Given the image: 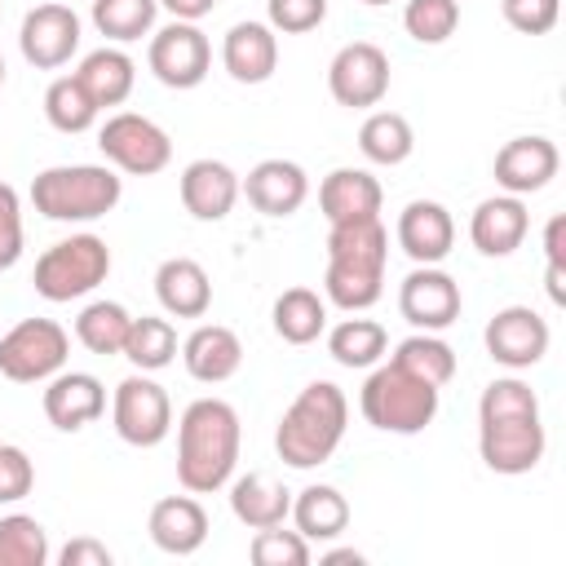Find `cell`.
Instances as JSON below:
<instances>
[{"instance_id": "6da1fadb", "label": "cell", "mask_w": 566, "mask_h": 566, "mask_svg": "<svg viewBox=\"0 0 566 566\" xmlns=\"http://www.w3.org/2000/svg\"><path fill=\"white\" fill-rule=\"evenodd\" d=\"M239 411L226 398H195L177 420V482L190 495H212L239 464Z\"/></svg>"}, {"instance_id": "7a4b0ae2", "label": "cell", "mask_w": 566, "mask_h": 566, "mask_svg": "<svg viewBox=\"0 0 566 566\" xmlns=\"http://www.w3.org/2000/svg\"><path fill=\"white\" fill-rule=\"evenodd\" d=\"M349 424V398L332 380H310L274 429V451L287 469H318L336 455Z\"/></svg>"}, {"instance_id": "3957f363", "label": "cell", "mask_w": 566, "mask_h": 566, "mask_svg": "<svg viewBox=\"0 0 566 566\" xmlns=\"http://www.w3.org/2000/svg\"><path fill=\"white\" fill-rule=\"evenodd\" d=\"M124 199V177L111 164H53L35 172L31 203L49 221H97Z\"/></svg>"}, {"instance_id": "277c9868", "label": "cell", "mask_w": 566, "mask_h": 566, "mask_svg": "<svg viewBox=\"0 0 566 566\" xmlns=\"http://www.w3.org/2000/svg\"><path fill=\"white\" fill-rule=\"evenodd\" d=\"M438 402H442V389L402 371L398 363H376L358 394L363 420L380 433H402V438L429 429L438 416Z\"/></svg>"}, {"instance_id": "5b68a950", "label": "cell", "mask_w": 566, "mask_h": 566, "mask_svg": "<svg viewBox=\"0 0 566 566\" xmlns=\"http://www.w3.org/2000/svg\"><path fill=\"white\" fill-rule=\"evenodd\" d=\"M111 274V248L102 234H71V239H57L53 248L40 252L35 261V292L53 305H66V301H80L88 292H97Z\"/></svg>"}, {"instance_id": "8992f818", "label": "cell", "mask_w": 566, "mask_h": 566, "mask_svg": "<svg viewBox=\"0 0 566 566\" xmlns=\"http://www.w3.org/2000/svg\"><path fill=\"white\" fill-rule=\"evenodd\" d=\"M71 336L53 318H22L0 336V376L13 385H44L66 367Z\"/></svg>"}, {"instance_id": "52a82bcc", "label": "cell", "mask_w": 566, "mask_h": 566, "mask_svg": "<svg viewBox=\"0 0 566 566\" xmlns=\"http://www.w3.org/2000/svg\"><path fill=\"white\" fill-rule=\"evenodd\" d=\"M97 150L106 155L111 168L128 177H155L172 164V137L150 115H137V111H115L97 128Z\"/></svg>"}, {"instance_id": "ba28073f", "label": "cell", "mask_w": 566, "mask_h": 566, "mask_svg": "<svg viewBox=\"0 0 566 566\" xmlns=\"http://www.w3.org/2000/svg\"><path fill=\"white\" fill-rule=\"evenodd\" d=\"M111 424H115L119 442H128V447H159L172 433L168 389L159 380H150V371L124 376L111 398Z\"/></svg>"}, {"instance_id": "9c48e42d", "label": "cell", "mask_w": 566, "mask_h": 566, "mask_svg": "<svg viewBox=\"0 0 566 566\" xmlns=\"http://www.w3.org/2000/svg\"><path fill=\"white\" fill-rule=\"evenodd\" d=\"M150 75L164 88H199L212 71V44L199 31V22H168L159 31H150V49H146Z\"/></svg>"}, {"instance_id": "30bf717a", "label": "cell", "mask_w": 566, "mask_h": 566, "mask_svg": "<svg viewBox=\"0 0 566 566\" xmlns=\"http://www.w3.org/2000/svg\"><path fill=\"white\" fill-rule=\"evenodd\" d=\"M327 93L336 97V106H349V111L380 106L389 93V53L371 40L340 44L336 57L327 62Z\"/></svg>"}, {"instance_id": "8fae6325", "label": "cell", "mask_w": 566, "mask_h": 566, "mask_svg": "<svg viewBox=\"0 0 566 566\" xmlns=\"http://www.w3.org/2000/svg\"><path fill=\"white\" fill-rule=\"evenodd\" d=\"M548 433L539 416H504V420H478V455L491 473L522 478L544 460Z\"/></svg>"}, {"instance_id": "7c38bea8", "label": "cell", "mask_w": 566, "mask_h": 566, "mask_svg": "<svg viewBox=\"0 0 566 566\" xmlns=\"http://www.w3.org/2000/svg\"><path fill=\"white\" fill-rule=\"evenodd\" d=\"M18 49L35 71H57L80 53V13L62 0L27 9L18 27Z\"/></svg>"}, {"instance_id": "4fadbf2b", "label": "cell", "mask_w": 566, "mask_h": 566, "mask_svg": "<svg viewBox=\"0 0 566 566\" xmlns=\"http://www.w3.org/2000/svg\"><path fill=\"white\" fill-rule=\"evenodd\" d=\"M548 340H553V332H548L544 314H535L531 305H504V310H495L491 323H486V332H482V345H486L491 363H500L509 371L535 367L548 354Z\"/></svg>"}, {"instance_id": "5bb4252c", "label": "cell", "mask_w": 566, "mask_h": 566, "mask_svg": "<svg viewBox=\"0 0 566 566\" xmlns=\"http://www.w3.org/2000/svg\"><path fill=\"white\" fill-rule=\"evenodd\" d=\"M460 310H464L460 283L438 265H416L398 283V314L416 332H447L460 318Z\"/></svg>"}, {"instance_id": "9a60e30c", "label": "cell", "mask_w": 566, "mask_h": 566, "mask_svg": "<svg viewBox=\"0 0 566 566\" xmlns=\"http://www.w3.org/2000/svg\"><path fill=\"white\" fill-rule=\"evenodd\" d=\"M557 168H562V155H557V146H553L548 137H539V133H531V137H509V142L495 150V164H491L495 186H500L504 195H517V199L544 190V186L557 177Z\"/></svg>"}, {"instance_id": "2e32d148", "label": "cell", "mask_w": 566, "mask_h": 566, "mask_svg": "<svg viewBox=\"0 0 566 566\" xmlns=\"http://www.w3.org/2000/svg\"><path fill=\"white\" fill-rule=\"evenodd\" d=\"M40 407H44V416H49L53 429L80 433L84 424L102 420V411H106V389H102V380H97L93 371H66V367H62L57 376L44 380Z\"/></svg>"}, {"instance_id": "e0dca14e", "label": "cell", "mask_w": 566, "mask_h": 566, "mask_svg": "<svg viewBox=\"0 0 566 566\" xmlns=\"http://www.w3.org/2000/svg\"><path fill=\"white\" fill-rule=\"evenodd\" d=\"M239 195H248V203L261 217H292L301 212V203L310 199V177L296 159H261L248 177H239Z\"/></svg>"}, {"instance_id": "ac0fdd59", "label": "cell", "mask_w": 566, "mask_h": 566, "mask_svg": "<svg viewBox=\"0 0 566 566\" xmlns=\"http://www.w3.org/2000/svg\"><path fill=\"white\" fill-rule=\"evenodd\" d=\"M398 248L416 265H442L455 248V221L438 199H411L398 212Z\"/></svg>"}, {"instance_id": "d6986e66", "label": "cell", "mask_w": 566, "mask_h": 566, "mask_svg": "<svg viewBox=\"0 0 566 566\" xmlns=\"http://www.w3.org/2000/svg\"><path fill=\"white\" fill-rule=\"evenodd\" d=\"M221 66L234 84H265L279 71V31L270 22H234L221 40Z\"/></svg>"}, {"instance_id": "ffe728a7", "label": "cell", "mask_w": 566, "mask_h": 566, "mask_svg": "<svg viewBox=\"0 0 566 566\" xmlns=\"http://www.w3.org/2000/svg\"><path fill=\"white\" fill-rule=\"evenodd\" d=\"M239 203V172L226 159H195L181 168V208L195 221H226Z\"/></svg>"}, {"instance_id": "44dd1931", "label": "cell", "mask_w": 566, "mask_h": 566, "mask_svg": "<svg viewBox=\"0 0 566 566\" xmlns=\"http://www.w3.org/2000/svg\"><path fill=\"white\" fill-rule=\"evenodd\" d=\"M146 531H150V544L159 553L190 557L208 539V513L195 495H164V500H155V509L146 517Z\"/></svg>"}, {"instance_id": "7402d4cb", "label": "cell", "mask_w": 566, "mask_h": 566, "mask_svg": "<svg viewBox=\"0 0 566 566\" xmlns=\"http://www.w3.org/2000/svg\"><path fill=\"white\" fill-rule=\"evenodd\" d=\"M531 230V212L517 195H491L469 217V239L482 256H513Z\"/></svg>"}, {"instance_id": "603a6c76", "label": "cell", "mask_w": 566, "mask_h": 566, "mask_svg": "<svg viewBox=\"0 0 566 566\" xmlns=\"http://www.w3.org/2000/svg\"><path fill=\"white\" fill-rule=\"evenodd\" d=\"M181 363L199 385H226L243 367V340L226 323H199L181 340Z\"/></svg>"}, {"instance_id": "cb8c5ba5", "label": "cell", "mask_w": 566, "mask_h": 566, "mask_svg": "<svg viewBox=\"0 0 566 566\" xmlns=\"http://www.w3.org/2000/svg\"><path fill=\"white\" fill-rule=\"evenodd\" d=\"M155 296L172 318H203L212 310V279L195 256H168L155 270Z\"/></svg>"}, {"instance_id": "d4e9b609", "label": "cell", "mask_w": 566, "mask_h": 566, "mask_svg": "<svg viewBox=\"0 0 566 566\" xmlns=\"http://www.w3.org/2000/svg\"><path fill=\"white\" fill-rule=\"evenodd\" d=\"M380 203H385V190L367 168H332L318 181V208L327 226L354 221V217H380Z\"/></svg>"}, {"instance_id": "484cf974", "label": "cell", "mask_w": 566, "mask_h": 566, "mask_svg": "<svg viewBox=\"0 0 566 566\" xmlns=\"http://www.w3.org/2000/svg\"><path fill=\"white\" fill-rule=\"evenodd\" d=\"M230 513H234L248 531L283 526L287 513H292V491H287L279 478L252 469V473H243V478H230Z\"/></svg>"}, {"instance_id": "4316f807", "label": "cell", "mask_w": 566, "mask_h": 566, "mask_svg": "<svg viewBox=\"0 0 566 566\" xmlns=\"http://www.w3.org/2000/svg\"><path fill=\"white\" fill-rule=\"evenodd\" d=\"M75 80H80L84 93L97 102V111H106V106H124V102H128V93H133V84H137V66H133V57H128L119 44H102V49L84 53Z\"/></svg>"}, {"instance_id": "83f0119b", "label": "cell", "mask_w": 566, "mask_h": 566, "mask_svg": "<svg viewBox=\"0 0 566 566\" xmlns=\"http://www.w3.org/2000/svg\"><path fill=\"white\" fill-rule=\"evenodd\" d=\"M323 296H327L336 310H345V314H363V310H371V305L385 296V265L327 256Z\"/></svg>"}, {"instance_id": "f1b7e54d", "label": "cell", "mask_w": 566, "mask_h": 566, "mask_svg": "<svg viewBox=\"0 0 566 566\" xmlns=\"http://www.w3.org/2000/svg\"><path fill=\"white\" fill-rule=\"evenodd\" d=\"M292 522H296V531L314 544H327V539H340L345 535V526H349V500L336 491V486H327V482H310L305 491H296V500H292V513H287Z\"/></svg>"}, {"instance_id": "f546056e", "label": "cell", "mask_w": 566, "mask_h": 566, "mask_svg": "<svg viewBox=\"0 0 566 566\" xmlns=\"http://www.w3.org/2000/svg\"><path fill=\"white\" fill-rule=\"evenodd\" d=\"M274 336L287 345H314L327 332V301L314 287H287L279 292L274 310H270Z\"/></svg>"}, {"instance_id": "4dcf8cb0", "label": "cell", "mask_w": 566, "mask_h": 566, "mask_svg": "<svg viewBox=\"0 0 566 566\" xmlns=\"http://www.w3.org/2000/svg\"><path fill=\"white\" fill-rule=\"evenodd\" d=\"M358 150L367 164H380V168H398L411 159L416 150V133L407 124V115L398 111H371L358 128Z\"/></svg>"}, {"instance_id": "1f68e13d", "label": "cell", "mask_w": 566, "mask_h": 566, "mask_svg": "<svg viewBox=\"0 0 566 566\" xmlns=\"http://www.w3.org/2000/svg\"><path fill=\"white\" fill-rule=\"evenodd\" d=\"M327 354L349 371H371L389 354V332L376 318H340L327 332Z\"/></svg>"}, {"instance_id": "d6a6232c", "label": "cell", "mask_w": 566, "mask_h": 566, "mask_svg": "<svg viewBox=\"0 0 566 566\" xmlns=\"http://www.w3.org/2000/svg\"><path fill=\"white\" fill-rule=\"evenodd\" d=\"M128 327H133V314L119 305V301H88L80 314H75V340L88 349V354H124V340H128Z\"/></svg>"}, {"instance_id": "836d02e7", "label": "cell", "mask_w": 566, "mask_h": 566, "mask_svg": "<svg viewBox=\"0 0 566 566\" xmlns=\"http://www.w3.org/2000/svg\"><path fill=\"white\" fill-rule=\"evenodd\" d=\"M389 363H398L402 371H411V376H420V380H429L438 389L455 376V349L438 332H411L407 340L394 345V358Z\"/></svg>"}, {"instance_id": "e575fe53", "label": "cell", "mask_w": 566, "mask_h": 566, "mask_svg": "<svg viewBox=\"0 0 566 566\" xmlns=\"http://www.w3.org/2000/svg\"><path fill=\"white\" fill-rule=\"evenodd\" d=\"M97 102L84 93V84L75 80V75H57L49 88H44V119L57 128V133H66V137H80V133H88L93 124H97Z\"/></svg>"}, {"instance_id": "d590c367", "label": "cell", "mask_w": 566, "mask_h": 566, "mask_svg": "<svg viewBox=\"0 0 566 566\" xmlns=\"http://www.w3.org/2000/svg\"><path fill=\"white\" fill-rule=\"evenodd\" d=\"M124 358L137 367V371H164L172 358H177V327L159 314H142L133 318L128 327V340H124Z\"/></svg>"}, {"instance_id": "8d00e7d4", "label": "cell", "mask_w": 566, "mask_h": 566, "mask_svg": "<svg viewBox=\"0 0 566 566\" xmlns=\"http://www.w3.org/2000/svg\"><path fill=\"white\" fill-rule=\"evenodd\" d=\"M327 256H345V261H389V230L380 226V217H354V221H336L327 226Z\"/></svg>"}, {"instance_id": "74e56055", "label": "cell", "mask_w": 566, "mask_h": 566, "mask_svg": "<svg viewBox=\"0 0 566 566\" xmlns=\"http://www.w3.org/2000/svg\"><path fill=\"white\" fill-rule=\"evenodd\" d=\"M159 0H93V27L111 44H133L155 31Z\"/></svg>"}, {"instance_id": "f35d334b", "label": "cell", "mask_w": 566, "mask_h": 566, "mask_svg": "<svg viewBox=\"0 0 566 566\" xmlns=\"http://www.w3.org/2000/svg\"><path fill=\"white\" fill-rule=\"evenodd\" d=\"M44 562H49V531L27 513L0 517V566H44Z\"/></svg>"}, {"instance_id": "ab89813d", "label": "cell", "mask_w": 566, "mask_h": 566, "mask_svg": "<svg viewBox=\"0 0 566 566\" xmlns=\"http://www.w3.org/2000/svg\"><path fill=\"white\" fill-rule=\"evenodd\" d=\"M402 27L416 44H447L460 27V0H407Z\"/></svg>"}, {"instance_id": "60d3db41", "label": "cell", "mask_w": 566, "mask_h": 566, "mask_svg": "<svg viewBox=\"0 0 566 566\" xmlns=\"http://www.w3.org/2000/svg\"><path fill=\"white\" fill-rule=\"evenodd\" d=\"M504 416H539V398L517 376H495L478 398V420H504Z\"/></svg>"}, {"instance_id": "b9f144b4", "label": "cell", "mask_w": 566, "mask_h": 566, "mask_svg": "<svg viewBox=\"0 0 566 566\" xmlns=\"http://www.w3.org/2000/svg\"><path fill=\"white\" fill-rule=\"evenodd\" d=\"M248 553H252L256 566H310V557H314L310 553V539L301 531H283V526L256 531L252 544H248Z\"/></svg>"}, {"instance_id": "7bdbcfd3", "label": "cell", "mask_w": 566, "mask_h": 566, "mask_svg": "<svg viewBox=\"0 0 566 566\" xmlns=\"http://www.w3.org/2000/svg\"><path fill=\"white\" fill-rule=\"evenodd\" d=\"M323 18H327V0H265V22L279 35H305L323 27Z\"/></svg>"}, {"instance_id": "ee69618b", "label": "cell", "mask_w": 566, "mask_h": 566, "mask_svg": "<svg viewBox=\"0 0 566 566\" xmlns=\"http://www.w3.org/2000/svg\"><path fill=\"white\" fill-rule=\"evenodd\" d=\"M544 287H548V301L553 305H566V217L553 212L548 226H544Z\"/></svg>"}, {"instance_id": "f6af8a7d", "label": "cell", "mask_w": 566, "mask_h": 566, "mask_svg": "<svg viewBox=\"0 0 566 566\" xmlns=\"http://www.w3.org/2000/svg\"><path fill=\"white\" fill-rule=\"evenodd\" d=\"M500 13L522 35H548L562 18V0H500Z\"/></svg>"}, {"instance_id": "bcb514c9", "label": "cell", "mask_w": 566, "mask_h": 566, "mask_svg": "<svg viewBox=\"0 0 566 566\" xmlns=\"http://www.w3.org/2000/svg\"><path fill=\"white\" fill-rule=\"evenodd\" d=\"M35 486V464L22 447L13 442H0V504H18L27 500Z\"/></svg>"}, {"instance_id": "7dc6e473", "label": "cell", "mask_w": 566, "mask_h": 566, "mask_svg": "<svg viewBox=\"0 0 566 566\" xmlns=\"http://www.w3.org/2000/svg\"><path fill=\"white\" fill-rule=\"evenodd\" d=\"M22 256V199L9 181H0V270H13Z\"/></svg>"}, {"instance_id": "c3c4849f", "label": "cell", "mask_w": 566, "mask_h": 566, "mask_svg": "<svg viewBox=\"0 0 566 566\" xmlns=\"http://www.w3.org/2000/svg\"><path fill=\"white\" fill-rule=\"evenodd\" d=\"M57 562H62V566H111V562H115V553H111L102 539L80 535V539H71V544L57 553Z\"/></svg>"}, {"instance_id": "681fc988", "label": "cell", "mask_w": 566, "mask_h": 566, "mask_svg": "<svg viewBox=\"0 0 566 566\" xmlns=\"http://www.w3.org/2000/svg\"><path fill=\"white\" fill-rule=\"evenodd\" d=\"M159 9H168L177 22H199L217 9V0H159Z\"/></svg>"}, {"instance_id": "f907efd6", "label": "cell", "mask_w": 566, "mask_h": 566, "mask_svg": "<svg viewBox=\"0 0 566 566\" xmlns=\"http://www.w3.org/2000/svg\"><path fill=\"white\" fill-rule=\"evenodd\" d=\"M340 562H354V566H363L367 557H363L358 548H332V553H323V566H340Z\"/></svg>"}, {"instance_id": "816d5d0a", "label": "cell", "mask_w": 566, "mask_h": 566, "mask_svg": "<svg viewBox=\"0 0 566 566\" xmlns=\"http://www.w3.org/2000/svg\"><path fill=\"white\" fill-rule=\"evenodd\" d=\"M363 4H371V9H380V4H394V0H363Z\"/></svg>"}, {"instance_id": "f5cc1de1", "label": "cell", "mask_w": 566, "mask_h": 566, "mask_svg": "<svg viewBox=\"0 0 566 566\" xmlns=\"http://www.w3.org/2000/svg\"><path fill=\"white\" fill-rule=\"evenodd\" d=\"M0 88H4V57H0Z\"/></svg>"}]
</instances>
